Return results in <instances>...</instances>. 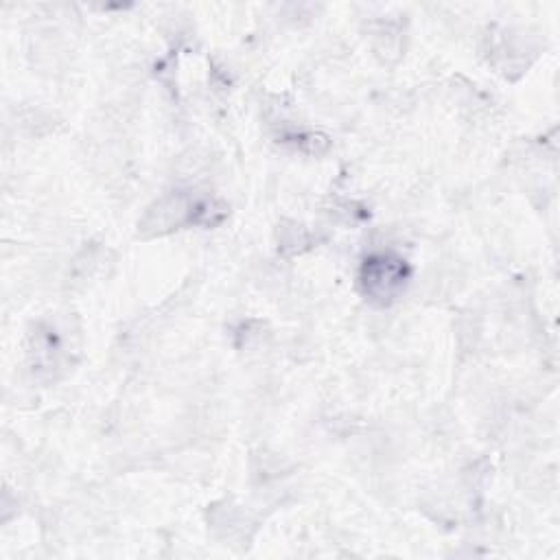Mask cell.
<instances>
[{
	"label": "cell",
	"instance_id": "cell-1",
	"mask_svg": "<svg viewBox=\"0 0 560 560\" xmlns=\"http://www.w3.org/2000/svg\"><path fill=\"white\" fill-rule=\"evenodd\" d=\"M409 278L407 262L396 254H374L363 260L359 282L363 295L374 304H389Z\"/></svg>",
	"mask_w": 560,
	"mask_h": 560
}]
</instances>
